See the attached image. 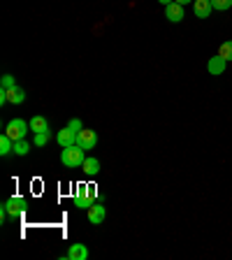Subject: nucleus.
<instances>
[{"label": "nucleus", "mask_w": 232, "mask_h": 260, "mask_svg": "<svg viewBox=\"0 0 232 260\" xmlns=\"http://www.w3.org/2000/svg\"><path fill=\"white\" fill-rule=\"evenodd\" d=\"M84 149L77 144L72 146H65L63 151H60V162H63L65 168H81V162H84Z\"/></svg>", "instance_id": "1"}, {"label": "nucleus", "mask_w": 232, "mask_h": 260, "mask_svg": "<svg viewBox=\"0 0 232 260\" xmlns=\"http://www.w3.org/2000/svg\"><path fill=\"white\" fill-rule=\"evenodd\" d=\"M28 128H30V125H28L23 119H12L10 123L5 125V133L16 142V140H23V137H26Z\"/></svg>", "instance_id": "2"}, {"label": "nucleus", "mask_w": 232, "mask_h": 260, "mask_svg": "<svg viewBox=\"0 0 232 260\" xmlns=\"http://www.w3.org/2000/svg\"><path fill=\"white\" fill-rule=\"evenodd\" d=\"M5 211H7V216H12V218H16V216H21L23 211L28 209V202H26V198H10V200H5Z\"/></svg>", "instance_id": "3"}, {"label": "nucleus", "mask_w": 232, "mask_h": 260, "mask_svg": "<svg viewBox=\"0 0 232 260\" xmlns=\"http://www.w3.org/2000/svg\"><path fill=\"white\" fill-rule=\"evenodd\" d=\"M95 144H97L95 130H91V128H81L79 133H77V146H81L84 151H86V149H93Z\"/></svg>", "instance_id": "4"}, {"label": "nucleus", "mask_w": 232, "mask_h": 260, "mask_svg": "<svg viewBox=\"0 0 232 260\" xmlns=\"http://www.w3.org/2000/svg\"><path fill=\"white\" fill-rule=\"evenodd\" d=\"M63 260H88V246L81 242H75Z\"/></svg>", "instance_id": "5"}, {"label": "nucleus", "mask_w": 232, "mask_h": 260, "mask_svg": "<svg viewBox=\"0 0 232 260\" xmlns=\"http://www.w3.org/2000/svg\"><path fill=\"white\" fill-rule=\"evenodd\" d=\"M105 216H107V207L105 205H95V202H93V205L88 207V221H91L93 225H100V223L105 221Z\"/></svg>", "instance_id": "6"}, {"label": "nucleus", "mask_w": 232, "mask_h": 260, "mask_svg": "<svg viewBox=\"0 0 232 260\" xmlns=\"http://www.w3.org/2000/svg\"><path fill=\"white\" fill-rule=\"evenodd\" d=\"M225 65H227V60L223 58V56H211L209 63H207V70H209V75L218 77L225 72Z\"/></svg>", "instance_id": "7"}, {"label": "nucleus", "mask_w": 232, "mask_h": 260, "mask_svg": "<svg viewBox=\"0 0 232 260\" xmlns=\"http://www.w3.org/2000/svg\"><path fill=\"white\" fill-rule=\"evenodd\" d=\"M56 142H58L63 149H65V146H72V144H77V133L65 125L63 130H58V135H56Z\"/></svg>", "instance_id": "8"}, {"label": "nucleus", "mask_w": 232, "mask_h": 260, "mask_svg": "<svg viewBox=\"0 0 232 260\" xmlns=\"http://www.w3.org/2000/svg\"><path fill=\"white\" fill-rule=\"evenodd\" d=\"M214 5H211V0H193V12L197 19H207L211 14Z\"/></svg>", "instance_id": "9"}, {"label": "nucleus", "mask_w": 232, "mask_h": 260, "mask_svg": "<svg viewBox=\"0 0 232 260\" xmlns=\"http://www.w3.org/2000/svg\"><path fill=\"white\" fill-rule=\"evenodd\" d=\"M165 16H168L172 23H179L181 19H184V5H179V3H170V5L165 7Z\"/></svg>", "instance_id": "10"}, {"label": "nucleus", "mask_w": 232, "mask_h": 260, "mask_svg": "<svg viewBox=\"0 0 232 260\" xmlns=\"http://www.w3.org/2000/svg\"><path fill=\"white\" fill-rule=\"evenodd\" d=\"M93 202H95V200H93L91 195L84 190V184H81V186H79V193H77V198H75V205L79 207V209H88Z\"/></svg>", "instance_id": "11"}, {"label": "nucleus", "mask_w": 232, "mask_h": 260, "mask_svg": "<svg viewBox=\"0 0 232 260\" xmlns=\"http://www.w3.org/2000/svg\"><path fill=\"white\" fill-rule=\"evenodd\" d=\"M28 125H30L32 133H47L49 130V121L44 119V116H32V119L28 121Z\"/></svg>", "instance_id": "12"}, {"label": "nucleus", "mask_w": 232, "mask_h": 260, "mask_svg": "<svg viewBox=\"0 0 232 260\" xmlns=\"http://www.w3.org/2000/svg\"><path fill=\"white\" fill-rule=\"evenodd\" d=\"M81 170L93 177V174L100 172V160H97V158H84V162H81Z\"/></svg>", "instance_id": "13"}, {"label": "nucleus", "mask_w": 232, "mask_h": 260, "mask_svg": "<svg viewBox=\"0 0 232 260\" xmlns=\"http://www.w3.org/2000/svg\"><path fill=\"white\" fill-rule=\"evenodd\" d=\"M7 100H10L12 105H21L23 100H26V91H23V88H19V86L10 88V91H7Z\"/></svg>", "instance_id": "14"}, {"label": "nucleus", "mask_w": 232, "mask_h": 260, "mask_svg": "<svg viewBox=\"0 0 232 260\" xmlns=\"http://www.w3.org/2000/svg\"><path fill=\"white\" fill-rule=\"evenodd\" d=\"M12 151H14V140L7 133H3V137H0V156H10Z\"/></svg>", "instance_id": "15"}, {"label": "nucleus", "mask_w": 232, "mask_h": 260, "mask_svg": "<svg viewBox=\"0 0 232 260\" xmlns=\"http://www.w3.org/2000/svg\"><path fill=\"white\" fill-rule=\"evenodd\" d=\"M30 149H32V146L28 144L26 140H16L14 142V153H16V156H28V151H30Z\"/></svg>", "instance_id": "16"}, {"label": "nucleus", "mask_w": 232, "mask_h": 260, "mask_svg": "<svg viewBox=\"0 0 232 260\" xmlns=\"http://www.w3.org/2000/svg\"><path fill=\"white\" fill-rule=\"evenodd\" d=\"M49 137H51V130H47V133H35L32 144H35V146H47L49 144Z\"/></svg>", "instance_id": "17"}, {"label": "nucleus", "mask_w": 232, "mask_h": 260, "mask_svg": "<svg viewBox=\"0 0 232 260\" xmlns=\"http://www.w3.org/2000/svg\"><path fill=\"white\" fill-rule=\"evenodd\" d=\"M218 56H223L225 60H232V40H227V42L221 44V49H218Z\"/></svg>", "instance_id": "18"}, {"label": "nucleus", "mask_w": 232, "mask_h": 260, "mask_svg": "<svg viewBox=\"0 0 232 260\" xmlns=\"http://www.w3.org/2000/svg\"><path fill=\"white\" fill-rule=\"evenodd\" d=\"M211 5H214V10L218 12H225L232 7V0H211Z\"/></svg>", "instance_id": "19"}, {"label": "nucleus", "mask_w": 232, "mask_h": 260, "mask_svg": "<svg viewBox=\"0 0 232 260\" xmlns=\"http://www.w3.org/2000/svg\"><path fill=\"white\" fill-rule=\"evenodd\" d=\"M16 86V81L12 75H3V81H0V88H5V91H10V88Z\"/></svg>", "instance_id": "20"}, {"label": "nucleus", "mask_w": 232, "mask_h": 260, "mask_svg": "<svg viewBox=\"0 0 232 260\" xmlns=\"http://www.w3.org/2000/svg\"><path fill=\"white\" fill-rule=\"evenodd\" d=\"M68 128H70V130H75V133H79V130L84 128V123H81L79 119H70V123H68Z\"/></svg>", "instance_id": "21"}, {"label": "nucleus", "mask_w": 232, "mask_h": 260, "mask_svg": "<svg viewBox=\"0 0 232 260\" xmlns=\"http://www.w3.org/2000/svg\"><path fill=\"white\" fill-rule=\"evenodd\" d=\"M5 103H10V100H7V91L0 88V105H5Z\"/></svg>", "instance_id": "22"}, {"label": "nucleus", "mask_w": 232, "mask_h": 260, "mask_svg": "<svg viewBox=\"0 0 232 260\" xmlns=\"http://www.w3.org/2000/svg\"><path fill=\"white\" fill-rule=\"evenodd\" d=\"M174 3H179V5H188V3H193V0H174Z\"/></svg>", "instance_id": "23"}, {"label": "nucleus", "mask_w": 232, "mask_h": 260, "mask_svg": "<svg viewBox=\"0 0 232 260\" xmlns=\"http://www.w3.org/2000/svg\"><path fill=\"white\" fill-rule=\"evenodd\" d=\"M158 3H160V5H165V7H168L170 3H174V0H158Z\"/></svg>", "instance_id": "24"}]
</instances>
